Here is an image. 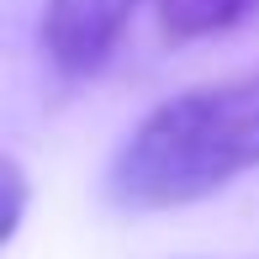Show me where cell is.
<instances>
[{
	"instance_id": "obj_1",
	"label": "cell",
	"mask_w": 259,
	"mask_h": 259,
	"mask_svg": "<svg viewBox=\"0 0 259 259\" xmlns=\"http://www.w3.org/2000/svg\"><path fill=\"white\" fill-rule=\"evenodd\" d=\"M259 169V74L191 85L159 101L106 169V196L127 211H169Z\"/></svg>"
},
{
	"instance_id": "obj_2",
	"label": "cell",
	"mask_w": 259,
	"mask_h": 259,
	"mask_svg": "<svg viewBox=\"0 0 259 259\" xmlns=\"http://www.w3.org/2000/svg\"><path fill=\"white\" fill-rule=\"evenodd\" d=\"M143 0H42L37 37L64 79H90L111 64L127 21Z\"/></svg>"
},
{
	"instance_id": "obj_3",
	"label": "cell",
	"mask_w": 259,
	"mask_h": 259,
	"mask_svg": "<svg viewBox=\"0 0 259 259\" xmlns=\"http://www.w3.org/2000/svg\"><path fill=\"white\" fill-rule=\"evenodd\" d=\"M164 42H206L259 16V0H154Z\"/></svg>"
},
{
	"instance_id": "obj_4",
	"label": "cell",
	"mask_w": 259,
	"mask_h": 259,
	"mask_svg": "<svg viewBox=\"0 0 259 259\" xmlns=\"http://www.w3.org/2000/svg\"><path fill=\"white\" fill-rule=\"evenodd\" d=\"M0 196H6V211H0V243H11L16 238V228H21V211H27V175H21V164L16 159H0Z\"/></svg>"
}]
</instances>
